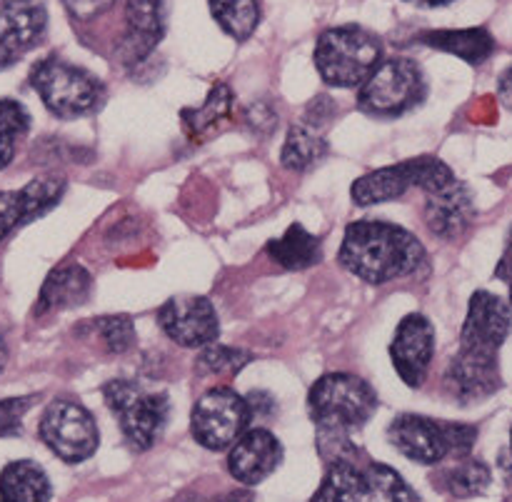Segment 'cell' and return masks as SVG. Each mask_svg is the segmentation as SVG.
Wrapping results in <instances>:
<instances>
[{
    "mask_svg": "<svg viewBox=\"0 0 512 502\" xmlns=\"http://www.w3.org/2000/svg\"><path fill=\"white\" fill-rule=\"evenodd\" d=\"M308 410L318 428V450L325 463L358 460L360 450L353 443V433L375 415L378 393L368 380L353 373H325L310 388Z\"/></svg>",
    "mask_w": 512,
    "mask_h": 502,
    "instance_id": "obj_1",
    "label": "cell"
},
{
    "mask_svg": "<svg viewBox=\"0 0 512 502\" xmlns=\"http://www.w3.org/2000/svg\"><path fill=\"white\" fill-rule=\"evenodd\" d=\"M340 265L370 285L408 278L425 263V248L410 230L385 220H358L345 228Z\"/></svg>",
    "mask_w": 512,
    "mask_h": 502,
    "instance_id": "obj_2",
    "label": "cell"
},
{
    "mask_svg": "<svg viewBox=\"0 0 512 502\" xmlns=\"http://www.w3.org/2000/svg\"><path fill=\"white\" fill-rule=\"evenodd\" d=\"M385 45L360 25H338L320 33L315 68L330 88H360L383 63Z\"/></svg>",
    "mask_w": 512,
    "mask_h": 502,
    "instance_id": "obj_3",
    "label": "cell"
},
{
    "mask_svg": "<svg viewBox=\"0 0 512 502\" xmlns=\"http://www.w3.org/2000/svg\"><path fill=\"white\" fill-rule=\"evenodd\" d=\"M388 440L403 458L418 465H438L445 458H468L478 440V428L468 423L403 413L388 425Z\"/></svg>",
    "mask_w": 512,
    "mask_h": 502,
    "instance_id": "obj_4",
    "label": "cell"
},
{
    "mask_svg": "<svg viewBox=\"0 0 512 502\" xmlns=\"http://www.w3.org/2000/svg\"><path fill=\"white\" fill-rule=\"evenodd\" d=\"M310 502H423L390 465L338 460Z\"/></svg>",
    "mask_w": 512,
    "mask_h": 502,
    "instance_id": "obj_5",
    "label": "cell"
},
{
    "mask_svg": "<svg viewBox=\"0 0 512 502\" xmlns=\"http://www.w3.org/2000/svg\"><path fill=\"white\" fill-rule=\"evenodd\" d=\"M30 85L58 118L93 115L105 100V85L88 70L60 58H43L30 70Z\"/></svg>",
    "mask_w": 512,
    "mask_h": 502,
    "instance_id": "obj_6",
    "label": "cell"
},
{
    "mask_svg": "<svg viewBox=\"0 0 512 502\" xmlns=\"http://www.w3.org/2000/svg\"><path fill=\"white\" fill-rule=\"evenodd\" d=\"M103 398L130 448L145 453L158 443L170 415L168 395L150 393L138 380L115 378L103 385Z\"/></svg>",
    "mask_w": 512,
    "mask_h": 502,
    "instance_id": "obj_7",
    "label": "cell"
},
{
    "mask_svg": "<svg viewBox=\"0 0 512 502\" xmlns=\"http://www.w3.org/2000/svg\"><path fill=\"white\" fill-rule=\"evenodd\" d=\"M425 78L413 58H388L358 88V108L370 118H398L423 103Z\"/></svg>",
    "mask_w": 512,
    "mask_h": 502,
    "instance_id": "obj_8",
    "label": "cell"
},
{
    "mask_svg": "<svg viewBox=\"0 0 512 502\" xmlns=\"http://www.w3.org/2000/svg\"><path fill=\"white\" fill-rule=\"evenodd\" d=\"M253 408L248 398L233 388H213L198 398L190 413V433L205 450L233 448L248 430Z\"/></svg>",
    "mask_w": 512,
    "mask_h": 502,
    "instance_id": "obj_9",
    "label": "cell"
},
{
    "mask_svg": "<svg viewBox=\"0 0 512 502\" xmlns=\"http://www.w3.org/2000/svg\"><path fill=\"white\" fill-rule=\"evenodd\" d=\"M40 440L50 448V453L58 455L63 463H83L93 458L100 445L98 423L93 415L78 405L75 400H53L45 408L38 425Z\"/></svg>",
    "mask_w": 512,
    "mask_h": 502,
    "instance_id": "obj_10",
    "label": "cell"
},
{
    "mask_svg": "<svg viewBox=\"0 0 512 502\" xmlns=\"http://www.w3.org/2000/svg\"><path fill=\"white\" fill-rule=\"evenodd\" d=\"M158 325L180 348H205L220 335L215 305L205 295H173L158 310Z\"/></svg>",
    "mask_w": 512,
    "mask_h": 502,
    "instance_id": "obj_11",
    "label": "cell"
},
{
    "mask_svg": "<svg viewBox=\"0 0 512 502\" xmlns=\"http://www.w3.org/2000/svg\"><path fill=\"white\" fill-rule=\"evenodd\" d=\"M435 355V328L423 313H408L398 323L390 343V360L395 373L408 388L425 383Z\"/></svg>",
    "mask_w": 512,
    "mask_h": 502,
    "instance_id": "obj_12",
    "label": "cell"
},
{
    "mask_svg": "<svg viewBox=\"0 0 512 502\" xmlns=\"http://www.w3.org/2000/svg\"><path fill=\"white\" fill-rule=\"evenodd\" d=\"M48 28L45 0H0V70L18 63L43 40Z\"/></svg>",
    "mask_w": 512,
    "mask_h": 502,
    "instance_id": "obj_13",
    "label": "cell"
},
{
    "mask_svg": "<svg viewBox=\"0 0 512 502\" xmlns=\"http://www.w3.org/2000/svg\"><path fill=\"white\" fill-rule=\"evenodd\" d=\"M512 328V308L503 298L488 290L473 293L468 303L463 330H460V350L498 355L508 340Z\"/></svg>",
    "mask_w": 512,
    "mask_h": 502,
    "instance_id": "obj_14",
    "label": "cell"
},
{
    "mask_svg": "<svg viewBox=\"0 0 512 502\" xmlns=\"http://www.w3.org/2000/svg\"><path fill=\"white\" fill-rule=\"evenodd\" d=\"M500 385L503 378H500L498 355L473 353V350L458 348L443 375L445 393L460 405L483 403L498 393Z\"/></svg>",
    "mask_w": 512,
    "mask_h": 502,
    "instance_id": "obj_15",
    "label": "cell"
},
{
    "mask_svg": "<svg viewBox=\"0 0 512 502\" xmlns=\"http://www.w3.org/2000/svg\"><path fill=\"white\" fill-rule=\"evenodd\" d=\"M170 0H128L125 3V35L120 40V58L128 65L143 63L168 28Z\"/></svg>",
    "mask_w": 512,
    "mask_h": 502,
    "instance_id": "obj_16",
    "label": "cell"
},
{
    "mask_svg": "<svg viewBox=\"0 0 512 502\" xmlns=\"http://www.w3.org/2000/svg\"><path fill=\"white\" fill-rule=\"evenodd\" d=\"M65 180L45 175V178L30 180L25 188L0 193V243L13 230L33 223L40 215L53 210L63 200Z\"/></svg>",
    "mask_w": 512,
    "mask_h": 502,
    "instance_id": "obj_17",
    "label": "cell"
},
{
    "mask_svg": "<svg viewBox=\"0 0 512 502\" xmlns=\"http://www.w3.org/2000/svg\"><path fill=\"white\" fill-rule=\"evenodd\" d=\"M283 463V445L270 430H245L228 453V470L238 483L258 485Z\"/></svg>",
    "mask_w": 512,
    "mask_h": 502,
    "instance_id": "obj_18",
    "label": "cell"
},
{
    "mask_svg": "<svg viewBox=\"0 0 512 502\" xmlns=\"http://www.w3.org/2000/svg\"><path fill=\"white\" fill-rule=\"evenodd\" d=\"M475 203L468 185L455 180L438 193L425 195V225L440 240H458L475 220Z\"/></svg>",
    "mask_w": 512,
    "mask_h": 502,
    "instance_id": "obj_19",
    "label": "cell"
},
{
    "mask_svg": "<svg viewBox=\"0 0 512 502\" xmlns=\"http://www.w3.org/2000/svg\"><path fill=\"white\" fill-rule=\"evenodd\" d=\"M90 288H93V275L83 265H60V268H55L45 278L38 295V303H35V315L78 308V305H83L90 298Z\"/></svg>",
    "mask_w": 512,
    "mask_h": 502,
    "instance_id": "obj_20",
    "label": "cell"
},
{
    "mask_svg": "<svg viewBox=\"0 0 512 502\" xmlns=\"http://www.w3.org/2000/svg\"><path fill=\"white\" fill-rule=\"evenodd\" d=\"M420 45L455 55L470 65H480L493 55L495 38L488 28H463V30H425L418 35Z\"/></svg>",
    "mask_w": 512,
    "mask_h": 502,
    "instance_id": "obj_21",
    "label": "cell"
},
{
    "mask_svg": "<svg viewBox=\"0 0 512 502\" xmlns=\"http://www.w3.org/2000/svg\"><path fill=\"white\" fill-rule=\"evenodd\" d=\"M265 253L278 268L288 273H300L323 260V243L318 235L308 233L303 225L293 223L280 238H273L265 245Z\"/></svg>",
    "mask_w": 512,
    "mask_h": 502,
    "instance_id": "obj_22",
    "label": "cell"
},
{
    "mask_svg": "<svg viewBox=\"0 0 512 502\" xmlns=\"http://www.w3.org/2000/svg\"><path fill=\"white\" fill-rule=\"evenodd\" d=\"M410 188H413V180H410L408 165L403 160V163H395L388 165V168H378L360 175L353 183V188H350V198L360 208H370V205L403 198Z\"/></svg>",
    "mask_w": 512,
    "mask_h": 502,
    "instance_id": "obj_23",
    "label": "cell"
},
{
    "mask_svg": "<svg viewBox=\"0 0 512 502\" xmlns=\"http://www.w3.org/2000/svg\"><path fill=\"white\" fill-rule=\"evenodd\" d=\"M50 480L33 460H15L0 473V502H48Z\"/></svg>",
    "mask_w": 512,
    "mask_h": 502,
    "instance_id": "obj_24",
    "label": "cell"
},
{
    "mask_svg": "<svg viewBox=\"0 0 512 502\" xmlns=\"http://www.w3.org/2000/svg\"><path fill=\"white\" fill-rule=\"evenodd\" d=\"M328 150L330 148L323 130L313 128L308 123H295L290 125L288 135H285L280 163H283V168L293 170V173H305V170L315 168L320 160H325Z\"/></svg>",
    "mask_w": 512,
    "mask_h": 502,
    "instance_id": "obj_25",
    "label": "cell"
},
{
    "mask_svg": "<svg viewBox=\"0 0 512 502\" xmlns=\"http://www.w3.org/2000/svg\"><path fill=\"white\" fill-rule=\"evenodd\" d=\"M230 108H233V93H230V88L225 83H215L200 108H185L183 113H180L185 133H188L190 138H200V135L208 133V130L218 128V125L228 118Z\"/></svg>",
    "mask_w": 512,
    "mask_h": 502,
    "instance_id": "obj_26",
    "label": "cell"
},
{
    "mask_svg": "<svg viewBox=\"0 0 512 502\" xmlns=\"http://www.w3.org/2000/svg\"><path fill=\"white\" fill-rule=\"evenodd\" d=\"M490 480H493V475H490L488 465L468 455V458H458L453 468L443 470L438 485L453 498H475L490 488Z\"/></svg>",
    "mask_w": 512,
    "mask_h": 502,
    "instance_id": "obj_27",
    "label": "cell"
},
{
    "mask_svg": "<svg viewBox=\"0 0 512 502\" xmlns=\"http://www.w3.org/2000/svg\"><path fill=\"white\" fill-rule=\"evenodd\" d=\"M215 23L235 40H248L260 23L258 0H208Z\"/></svg>",
    "mask_w": 512,
    "mask_h": 502,
    "instance_id": "obj_28",
    "label": "cell"
},
{
    "mask_svg": "<svg viewBox=\"0 0 512 502\" xmlns=\"http://www.w3.org/2000/svg\"><path fill=\"white\" fill-rule=\"evenodd\" d=\"M30 130V113L13 98H0V170L15 158L20 138Z\"/></svg>",
    "mask_w": 512,
    "mask_h": 502,
    "instance_id": "obj_29",
    "label": "cell"
},
{
    "mask_svg": "<svg viewBox=\"0 0 512 502\" xmlns=\"http://www.w3.org/2000/svg\"><path fill=\"white\" fill-rule=\"evenodd\" d=\"M80 330H90L93 335H98L105 350L113 355L128 353L135 345V325L130 315H103V318H93L80 325Z\"/></svg>",
    "mask_w": 512,
    "mask_h": 502,
    "instance_id": "obj_30",
    "label": "cell"
},
{
    "mask_svg": "<svg viewBox=\"0 0 512 502\" xmlns=\"http://www.w3.org/2000/svg\"><path fill=\"white\" fill-rule=\"evenodd\" d=\"M405 165H408L413 188H420L425 195L438 193V190L448 188V185H453L455 180H458L455 178L453 170H450L443 160L435 158V155H420V158H410V160H405Z\"/></svg>",
    "mask_w": 512,
    "mask_h": 502,
    "instance_id": "obj_31",
    "label": "cell"
},
{
    "mask_svg": "<svg viewBox=\"0 0 512 502\" xmlns=\"http://www.w3.org/2000/svg\"><path fill=\"white\" fill-rule=\"evenodd\" d=\"M253 360L248 350L228 348V345H205L200 348L195 368L203 370L205 375H238L245 365Z\"/></svg>",
    "mask_w": 512,
    "mask_h": 502,
    "instance_id": "obj_32",
    "label": "cell"
},
{
    "mask_svg": "<svg viewBox=\"0 0 512 502\" xmlns=\"http://www.w3.org/2000/svg\"><path fill=\"white\" fill-rule=\"evenodd\" d=\"M40 400V395H20V398L0 400V438L18 435L23 428V418Z\"/></svg>",
    "mask_w": 512,
    "mask_h": 502,
    "instance_id": "obj_33",
    "label": "cell"
},
{
    "mask_svg": "<svg viewBox=\"0 0 512 502\" xmlns=\"http://www.w3.org/2000/svg\"><path fill=\"white\" fill-rule=\"evenodd\" d=\"M245 123H248V128L255 135H270L275 130V123H278V113H275L270 103L258 100V103H253L245 110Z\"/></svg>",
    "mask_w": 512,
    "mask_h": 502,
    "instance_id": "obj_34",
    "label": "cell"
},
{
    "mask_svg": "<svg viewBox=\"0 0 512 502\" xmlns=\"http://www.w3.org/2000/svg\"><path fill=\"white\" fill-rule=\"evenodd\" d=\"M335 113H338V105H335V100L330 98V95H320V98H315L313 103L305 108L303 123L313 125V128H318V130H323L325 125H328L330 120L335 118Z\"/></svg>",
    "mask_w": 512,
    "mask_h": 502,
    "instance_id": "obj_35",
    "label": "cell"
},
{
    "mask_svg": "<svg viewBox=\"0 0 512 502\" xmlns=\"http://www.w3.org/2000/svg\"><path fill=\"white\" fill-rule=\"evenodd\" d=\"M65 10L75 20H93L115 5V0H63Z\"/></svg>",
    "mask_w": 512,
    "mask_h": 502,
    "instance_id": "obj_36",
    "label": "cell"
},
{
    "mask_svg": "<svg viewBox=\"0 0 512 502\" xmlns=\"http://www.w3.org/2000/svg\"><path fill=\"white\" fill-rule=\"evenodd\" d=\"M248 403H250V408H253V415L255 413H258V415H270V410L275 408L273 398H270V395L265 393V390H253V393L248 395Z\"/></svg>",
    "mask_w": 512,
    "mask_h": 502,
    "instance_id": "obj_37",
    "label": "cell"
},
{
    "mask_svg": "<svg viewBox=\"0 0 512 502\" xmlns=\"http://www.w3.org/2000/svg\"><path fill=\"white\" fill-rule=\"evenodd\" d=\"M498 98L505 108L512 110V65L503 70V75L498 78Z\"/></svg>",
    "mask_w": 512,
    "mask_h": 502,
    "instance_id": "obj_38",
    "label": "cell"
},
{
    "mask_svg": "<svg viewBox=\"0 0 512 502\" xmlns=\"http://www.w3.org/2000/svg\"><path fill=\"white\" fill-rule=\"evenodd\" d=\"M508 273H512V228H510V235H508V250H505V258H503V263H500V268H498L500 278H505Z\"/></svg>",
    "mask_w": 512,
    "mask_h": 502,
    "instance_id": "obj_39",
    "label": "cell"
},
{
    "mask_svg": "<svg viewBox=\"0 0 512 502\" xmlns=\"http://www.w3.org/2000/svg\"><path fill=\"white\" fill-rule=\"evenodd\" d=\"M8 345H5V340L0 338V373L5 370V365H8Z\"/></svg>",
    "mask_w": 512,
    "mask_h": 502,
    "instance_id": "obj_40",
    "label": "cell"
},
{
    "mask_svg": "<svg viewBox=\"0 0 512 502\" xmlns=\"http://www.w3.org/2000/svg\"><path fill=\"white\" fill-rule=\"evenodd\" d=\"M408 3H418V5H448L453 0H408Z\"/></svg>",
    "mask_w": 512,
    "mask_h": 502,
    "instance_id": "obj_41",
    "label": "cell"
},
{
    "mask_svg": "<svg viewBox=\"0 0 512 502\" xmlns=\"http://www.w3.org/2000/svg\"><path fill=\"white\" fill-rule=\"evenodd\" d=\"M505 280H508V285H510V308H512V273L505 275Z\"/></svg>",
    "mask_w": 512,
    "mask_h": 502,
    "instance_id": "obj_42",
    "label": "cell"
},
{
    "mask_svg": "<svg viewBox=\"0 0 512 502\" xmlns=\"http://www.w3.org/2000/svg\"><path fill=\"white\" fill-rule=\"evenodd\" d=\"M510 453H512V428H510Z\"/></svg>",
    "mask_w": 512,
    "mask_h": 502,
    "instance_id": "obj_43",
    "label": "cell"
}]
</instances>
